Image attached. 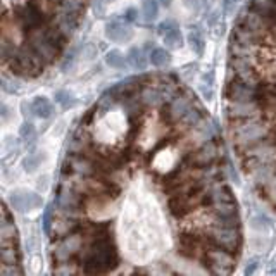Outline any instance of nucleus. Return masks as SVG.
Returning <instances> with one entry per match:
<instances>
[{
    "label": "nucleus",
    "mask_w": 276,
    "mask_h": 276,
    "mask_svg": "<svg viewBox=\"0 0 276 276\" xmlns=\"http://www.w3.org/2000/svg\"><path fill=\"white\" fill-rule=\"evenodd\" d=\"M19 137L24 140V142H29L31 143L35 138H37V130H35V124L33 123H24L21 126V130H19Z\"/></svg>",
    "instance_id": "31"
},
{
    "label": "nucleus",
    "mask_w": 276,
    "mask_h": 276,
    "mask_svg": "<svg viewBox=\"0 0 276 276\" xmlns=\"http://www.w3.org/2000/svg\"><path fill=\"white\" fill-rule=\"evenodd\" d=\"M109 4L107 0H95L93 2V9H95V14L98 16V18H102V16L106 14V5Z\"/></svg>",
    "instance_id": "35"
},
{
    "label": "nucleus",
    "mask_w": 276,
    "mask_h": 276,
    "mask_svg": "<svg viewBox=\"0 0 276 276\" xmlns=\"http://www.w3.org/2000/svg\"><path fill=\"white\" fill-rule=\"evenodd\" d=\"M83 225H80L74 219L69 218H61V219H54V233L59 238H64V236L71 235V233L78 231Z\"/></svg>",
    "instance_id": "19"
},
{
    "label": "nucleus",
    "mask_w": 276,
    "mask_h": 276,
    "mask_svg": "<svg viewBox=\"0 0 276 276\" xmlns=\"http://www.w3.org/2000/svg\"><path fill=\"white\" fill-rule=\"evenodd\" d=\"M159 2L164 5V7H169V5H171V2H173V0H159Z\"/></svg>",
    "instance_id": "42"
},
{
    "label": "nucleus",
    "mask_w": 276,
    "mask_h": 276,
    "mask_svg": "<svg viewBox=\"0 0 276 276\" xmlns=\"http://www.w3.org/2000/svg\"><path fill=\"white\" fill-rule=\"evenodd\" d=\"M236 2H238V0H223V11H225V14L231 12V9L235 7Z\"/></svg>",
    "instance_id": "40"
},
{
    "label": "nucleus",
    "mask_w": 276,
    "mask_h": 276,
    "mask_svg": "<svg viewBox=\"0 0 276 276\" xmlns=\"http://www.w3.org/2000/svg\"><path fill=\"white\" fill-rule=\"evenodd\" d=\"M18 266L19 264H16V266H5L4 264V268H2V275H23V271L18 268Z\"/></svg>",
    "instance_id": "38"
},
{
    "label": "nucleus",
    "mask_w": 276,
    "mask_h": 276,
    "mask_svg": "<svg viewBox=\"0 0 276 276\" xmlns=\"http://www.w3.org/2000/svg\"><path fill=\"white\" fill-rule=\"evenodd\" d=\"M211 214L216 219V223H223V225L240 226L238 219V206L235 200L231 202H216L211 204Z\"/></svg>",
    "instance_id": "11"
},
{
    "label": "nucleus",
    "mask_w": 276,
    "mask_h": 276,
    "mask_svg": "<svg viewBox=\"0 0 276 276\" xmlns=\"http://www.w3.org/2000/svg\"><path fill=\"white\" fill-rule=\"evenodd\" d=\"M140 100H142L143 106L156 107V106H161L162 102H166V98H164V93L161 88L143 87L142 92H140Z\"/></svg>",
    "instance_id": "18"
},
{
    "label": "nucleus",
    "mask_w": 276,
    "mask_h": 276,
    "mask_svg": "<svg viewBox=\"0 0 276 276\" xmlns=\"http://www.w3.org/2000/svg\"><path fill=\"white\" fill-rule=\"evenodd\" d=\"M162 40L169 48H180V47H182V45H183V35H182V29H180V26L169 29L166 35H162Z\"/></svg>",
    "instance_id": "24"
},
{
    "label": "nucleus",
    "mask_w": 276,
    "mask_h": 276,
    "mask_svg": "<svg viewBox=\"0 0 276 276\" xmlns=\"http://www.w3.org/2000/svg\"><path fill=\"white\" fill-rule=\"evenodd\" d=\"M202 261L206 268L211 269V273H214V275H230L236 266L235 254L226 249L216 247V245H211L207 249Z\"/></svg>",
    "instance_id": "5"
},
{
    "label": "nucleus",
    "mask_w": 276,
    "mask_h": 276,
    "mask_svg": "<svg viewBox=\"0 0 276 276\" xmlns=\"http://www.w3.org/2000/svg\"><path fill=\"white\" fill-rule=\"evenodd\" d=\"M183 2L188 9H199L200 5V0H183Z\"/></svg>",
    "instance_id": "41"
},
{
    "label": "nucleus",
    "mask_w": 276,
    "mask_h": 276,
    "mask_svg": "<svg viewBox=\"0 0 276 276\" xmlns=\"http://www.w3.org/2000/svg\"><path fill=\"white\" fill-rule=\"evenodd\" d=\"M61 9L68 14L80 16L85 9V0H61Z\"/></svg>",
    "instance_id": "29"
},
{
    "label": "nucleus",
    "mask_w": 276,
    "mask_h": 276,
    "mask_svg": "<svg viewBox=\"0 0 276 276\" xmlns=\"http://www.w3.org/2000/svg\"><path fill=\"white\" fill-rule=\"evenodd\" d=\"M138 19V11L135 7H130L124 11V21L126 23H135Z\"/></svg>",
    "instance_id": "37"
},
{
    "label": "nucleus",
    "mask_w": 276,
    "mask_h": 276,
    "mask_svg": "<svg viewBox=\"0 0 276 276\" xmlns=\"http://www.w3.org/2000/svg\"><path fill=\"white\" fill-rule=\"evenodd\" d=\"M226 98L230 102H252V100H259L261 93H259L257 85H251L242 80V78L235 76V80L228 81Z\"/></svg>",
    "instance_id": "7"
},
{
    "label": "nucleus",
    "mask_w": 276,
    "mask_h": 276,
    "mask_svg": "<svg viewBox=\"0 0 276 276\" xmlns=\"http://www.w3.org/2000/svg\"><path fill=\"white\" fill-rule=\"evenodd\" d=\"M271 137V128L264 121H257L254 117L249 119H236V124L231 128V138L235 147L244 154L249 149L259 145Z\"/></svg>",
    "instance_id": "2"
},
{
    "label": "nucleus",
    "mask_w": 276,
    "mask_h": 276,
    "mask_svg": "<svg viewBox=\"0 0 276 276\" xmlns=\"http://www.w3.org/2000/svg\"><path fill=\"white\" fill-rule=\"evenodd\" d=\"M31 113L37 117H40V119H48L54 114V106H52V102L47 97L38 95L31 102Z\"/></svg>",
    "instance_id": "17"
},
{
    "label": "nucleus",
    "mask_w": 276,
    "mask_h": 276,
    "mask_svg": "<svg viewBox=\"0 0 276 276\" xmlns=\"http://www.w3.org/2000/svg\"><path fill=\"white\" fill-rule=\"evenodd\" d=\"M200 85H206V87H214V73L212 71H207L200 78Z\"/></svg>",
    "instance_id": "36"
},
{
    "label": "nucleus",
    "mask_w": 276,
    "mask_h": 276,
    "mask_svg": "<svg viewBox=\"0 0 276 276\" xmlns=\"http://www.w3.org/2000/svg\"><path fill=\"white\" fill-rule=\"evenodd\" d=\"M207 240H209V244L211 245L226 249V251L236 254V252L240 251V247H242V233H240V226L214 223L212 226L207 228Z\"/></svg>",
    "instance_id": "4"
},
{
    "label": "nucleus",
    "mask_w": 276,
    "mask_h": 276,
    "mask_svg": "<svg viewBox=\"0 0 276 276\" xmlns=\"http://www.w3.org/2000/svg\"><path fill=\"white\" fill-rule=\"evenodd\" d=\"M231 200H235V197H233V192L226 185L216 186V188L212 190L209 195H207V202H211V204H216V202H231Z\"/></svg>",
    "instance_id": "22"
},
{
    "label": "nucleus",
    "mask_w": 276,
    "mask_h": 276,
    "mask_svg": "<svg viewBox=\"0 0 276 276\" xmlns=\"http://www.w3.org/2000/svg\"><path fill=\"white\" fill-rule=\"evenodd\" d=\"M204 202H207V195L202 192V188L182 195H173L169 200V211L176 218H185L186 214L199 209Z\"/></svg>",
    "instance_id": "6"
},
{
    "label": "nucleus",
    "mask_w": 276,
    "mask_h": 276,
    "mask_svg": "<svg viewBox=\"0 0 276 276\" xmlns=\"http://www.w3.org/2000/svg\"><path fill=\"white\" fill-rule=\"evenodd\" d=\"M83 195L76 190L71 188H64L59 192V206L64 209L66 212H74L78 209H81L83 206Z\"/></svg>",
    "instance_id": "16"
},
{
    "label": "nucleus",
    "mask_w": 276,
    "mask_h": 276,
    "mask_svg": "<svg viewBox=\"0 0 276 276\" xmlns=\"http://www.w3.org/2000/svg\"><path fill=\"white\" fill-rule=\"evenodd\" d=\"M257 268H259V259H251L247 262V268H245V275H254Z\"/></svg>",
    "instance_id": "39"
},
{
    "label": "nucleus",
    "mask_w": 276,
    "mask_h": 276,
    "mask_svg": "<svg viewBox=\"0 0 276 276\" xmlns=\"http://www.w3.org/2000/svg\"><path fill=\"white\" fill-rule=\"evenodd\" d=\"M206 242L199 235H182L178 240V252L188 259H204L207 252Z\"/></svg>",
    "instance_id": "9"
},
{
    "label": "nucleus",
    "mask_w": 276,
    "mask_h": 276,
    "mask_svg": "<svg viewBox=\"0 0 276 276\" xmlns=\"http://www.w3.org/2000/svg\"><path fill=\"white\" fill-rule=\"evenodd\" d=\"M54 219H52V207L48 206L44 212V219H42V221H44V231L45 233H50V226L54 225Z\"/></svg>",
    "instance_id": "34"
},
{
    "label": "nucleus",
    "mask_w": 276,
    "mask_h": 276,
    "mask_svg": "<svg viewBox=\"0 0 276 276\" xmlns=\"http://www.w3.org/2000/svg\"><path fill=\"white\" fill-rule=\"evenodd\" d=\"M150 62L156 68H164L171 62V54L166 50V48H154L150 52Z\"/></svg>",
    "instance_id": "27"
},
{
    "label": "nucleus",
    "mask_w": 276,
    "mask_h": 276,
    "mask_svg": "<svg viewBox=\"0 0 276 276\" xmlns=\"http://www.w3.org/2000/svg\"><path fill=\"white\" fill-rule=\"evenodd\" d=\"M128 62L131 64V68L133 69H138V71H143L147 66V61L145 57H143V50L138 47H133L130 48V52H128Z\"/></svg>",
    "instance_id": "23"
},
{
    "label": "nucleus",
    "mask_w": 276,
    "mask_h": 276,
    "mask_svg": "<svg viewBox=\"0 0 276 276\" xmlns=\"http://www.w3.org/2000/svg\"><path fill=\"white\" fill-rule=\"evenodd\" d=\"M261 111V106L257 100L252 102H230L228 106V116L231 119H249V117H255Z\"/></svg>",
    "instance_id": "13"
},
{
    "label": "nucleus",
    "mask_w": 276,
    "mask_h": 276,
    "mask_svg": "<svg viewBox=\"0 0 276 276\" xmlns=\"http://www.w3.org/2000/svg\"><path fill=\"white\" fill-rule=\"evenodd\" d=\"M126 61H128V57H124V54L119 50H109L106 54V64L109 66V68L121 69Z\"/></svg>",
    "instance_id": "30"
},
{
    "label": "nucleus",
    "mask_w": 276,
    "mask_h": 276,
    "mask_svg": "<svg viewBox=\"0 0 276 276\" xmlns=\"http://www.w3.org/2000/svg\"><path fill=\"white\" fill-rule=\"evenodd\" d=\"M193 107L192 100L186 97H183V95H178L176 93L175 97L171 98V100H167V113L166 116L169 117L171 121H182L183 116H185L186 113H188L190 109Z\"/></svg>",
    "instance_id": "14"
},
{
    "label": "nucleus",
    "mask_w": 276,
    "mask_h": 276,
    "mask_svg": "<svg viewBox=\"0 0 276 276\" xmlns=\"http://www.w3.org/2000/svg\"><path fill=\"white\" fill-rule=\"evenodd\" d=\"M0 261L5 266L19 264L21 254H19L18 244H2V249H0Z\"/></svg>",
    "instance_id": "21"
},
{
    "label": "nucleus",
    "mask_w": 276,
    "mask_h": 276,
    "mask_svg": "<svg viewBox=\"0 0 276 276\" xmlns=\"http://www.w3.org/2000/svg\"><path fill=\"white\" fill-rule=\"evenodd\" d=\"M106 37L111 42H116V44H126L133 38V29L124 23L113 19L106 24Z\"/></svg>",
    "instance_id": "15"
},
{
    "label": "nucleus",
    "mask_w": 276,
    "mask_h": 276,
    "mask_svg": "<svg viewBox=\"0 0 276 276\" xmlns=\"http://www.w3.org/2000/svg\"><path fill=\"white\" fill-rule=\"evenodd\" d=\"M218 156V143L214 140H207L202 147H199L195 152L190 154V162H192V166L199 167V169H206V167H211L216 162Z\"/></svg>",
    "instance_id": "10"
},
{
    "label": "nucleus",
    "mask_w": 276,
    "mask_h": 276,
    "mask_svg": "<svg viewBox=\"0 0 276 276\" xmlns=\"http://www.w3.org/2000/svg\"><path fill=\"white\" fill-rule=\"evenodd\" d=\"M45 18H47V16H45L37 5H33V4L23 7V11L18 14V21H19V24H21V28L28 29V31L29 29L40 28V26L44 24Z\"/></svg>",
    "instance_id": "12"
},
{
    "label": "nucleus",
    "mask_w": 276,
    "mask_h": 276,
    "mask_svg": "<svg viewBox=\"0 0 276 276\" xmlns=\"http://www.w3.org/2000/svg\"><path fill=\"white\" fill-rule=\"evenodd\" d=\"M9 202H11L14 211L29 212V211H35V209H38V207L42 206V197L35 192H29V190L18 188L11 193Z\"/></svg>",
    "instance_id": "8"
},
{
    "label": "nucleus",
    "mask_w": 276,
    "mask_h": 276,
    "mask_svg": "<svg viewBox=\"0 0 276 276\" xmlns=\"http://www.w3.org/2000/svg\"><path fill=\"white\" fill-rule=\"evenodd\" d=\"M54 98H55V102H57L59 106L62 107L64 111H68V109H73L74 106H76V97H74L71 92H68V90H59V92H55V95H54Z\"/></svg>",
    "instance_id": "25"
},
{
    "label": "nucleus",
    "mask_w": 276,
    "mask_h": 276,
    "mask_svg": "<svg viewBox=\"0 0 276 276\" xmlns=\"http://www.w3.org/2000/svg\"><path fill=\"white\" fill-rule=\"evenodd\" d=\"M176 26H178V23H176L175 19H166V21H162L159 26H157V31H159V35L162 37V35H166L169 29L176 28Z\"/></svg>",
    "instance_id": "33"
},
{
    "label": "nucleus",
    "mask_w": 276,
    "mask_h": 276,
    "mask_svg": "<svg viewBox=\"0 0 276 276\" xmlns=\"http://www.w3.org/2000/svg\"><path fill=\"white\" fill-rule=\"evenodd\" d=\"M64 264H66V268H62V264L59 262V268L54 269L55 275H76L78 273V269L73 268V266H76V264H73V262H69V261H64Z\"/></svg>",
    "instance_id": "32"
},
{
    "label": "nucleus",
    "mask_w": 276,
    "mask_h": 276,
    "mask_svg": "<svg viewBox=\"0 0 276 276\" xmlns=\"http://www.w3.org/2000/svg\"><path fill=\"white\" fill-rule=\"evenodd\" d=\"M80 257L83 261V271L88 275H102L109 273L119 262V255L114 247L113 240L109 235L93 238L88 245H85L80 252Z\"/></svg>",
    "instance_id": "1"
},
{
    "label": "nucleus",
    "mask_w": 276,
    "mask_h": 276,
    "mask_svg": "<svg viewBox=\"0 0 276 276\" xmlns=\"http://www.w3.org/2000/svg\"><path fill=\"white\" fill-rule=\"evenodd\" d=\"M7 64L11 66L12 73L21 74V76H26V78H35L42 73L45 61L37 52L33 50L31 45L26 44L24 47H21L16 52L14 57H12Z\"/></svg>",
    "instance_id": "3"
},
{
    "label": "nucleus",
    "mask_w": 276,
    "mask_h": 276,
    "mask_svg": "<svg viewBox=\"0 0 276 276\" xmlns=\"http://www.w3.org/2000/svg\"><path fill=\"white\" fill-rule=\"evenodd\" d=\"M142 12H143V19L147 23H152L159 16V4H157V0H142Z\"/></svg>",
    "instance_id": "28"
},
{
    "label": "nucleus",
    "mask_w": 276,
    "mask_h": 276,
    "mask_svg": "<svg viewBox=\"0 0 276 276\" xmlns=\"http://www.w3.org/2000/svg\"><path fill=\"white\" fill-rule=\"evenodd\" d=\"M188 44L190 48L193 50V54L197 57H202L204 50H206V38H204V33L200 31L199 26H192L188 33Z\"/></svg>",
    "instance_id": "20"
},
{
    "label": "nucleus",
    "mask_w": 276,
    "mask_h": 276,
    "mask_svg": "<svg viewBox=\"0 0 276 276\" xmlns=\"http://www.w3.org/2000/svg\"><path fill=\"white\" fill-rule=\"evenodd\" d=\"M44 159H45V156H44V152H40V150L28 154V157L23 161L24 171H28V173H35V171L40 167V164H42V161H44Z\"/></svg>",
    "instance_id": "26"
}]
</instances>
